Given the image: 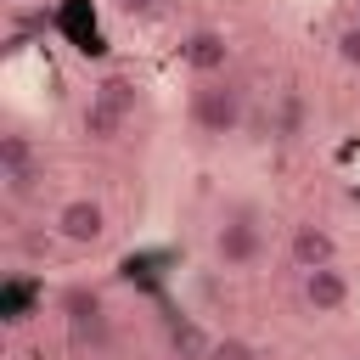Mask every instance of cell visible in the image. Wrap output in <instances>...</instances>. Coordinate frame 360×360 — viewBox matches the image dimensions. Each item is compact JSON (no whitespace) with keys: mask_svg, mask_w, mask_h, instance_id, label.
Returning <instances> with one entry per match:
<instances>
[{"mask_svg":"<svg viewBox=\"0 0 360 360\" xmlns=\"http://www.w3.org/2000/svg\"><path fill=\"white\" fill-rule=\"evenodd\" d=\"M225 62H231L225 28H197V34L186 39V68H191L197 79H225Z\"/></svg>","mask_w":360,"mask_h":360,"instance_id":"5b68a950","label":"cell"},{"mask_svg":"<svg viewBox=\"0 0 360 360\" xmlns=\"http://www.w3.org/2000/svg\"><path fill=\"white\" fill-rule=\"evenodd\" d=\"M51 225H56V236H62L68 248H90V242L107 236V208H101L96 197H68Z\"/></svg>","mask_w":360,"mask_h":360,"instance_id":"3957f363","label":"cell"},{"mask_svg":"<svg viewBox=\"0 0 360 360\" xmlns=\"http://www.w3.org/2000/svg\"><path fill=\"white\" fill-rule=\"evenodd\" d=\"M338 62H349V68H360V17H349L343 28H338Z\"/></svg>","mask_w":360,"mask_h":360,"instance_id":"7c38bea8","label":"cell"},{"mask_svg":"<svg viewBox=\"0 0 360 360\" xmlns=\"http://www.w3.org/2000/svg\"><path fill=\"white\" fill-rule=\"evenodd\" d=\"M112 6H118V11H129V17H152L163 0H112Z\"/></svg>","mask_w":360,"mask_h":360,"instance_id":"4fadbf2b","label":"cell"},{"mask_svg":"<svg viewBox=\"0 0 360 360\" xmlns=\"http://www.w3.org/2000/svg\"><path fill=\"white\" fill-rule=\"evenodd\" d=\"M304 304L315 315H338L349 304V276L338 264H321V270H304Z\"/></svg>","mask_w":360,"mask_h":360,"instance_id":"ba28073f","label":"cell"},{"mask_svg":"<svg viewBox=\"0 0 360 360\" xmlns=\"http://www.w3.org/2000/svg\"><path fill=\"white\" fill-rule=\"evenodd\" d=\"M0 180H6L11 197H28V191H34L39 158H34V146H28L22 135H6V141H0Z\"/></svg>","mask_w":360,"mask_h":360,"instance_id":"8992f818","label":"cell"},{"mask_svg":"<svg viewBox=\"0 0 360 360\" xmlns=\"http://www.w3.org/2000/svg\"><path fill=\"white\" fill-rule=\"evenodd\" d=\"M129 112H135V84L124 73H107L90 90V101H84V135L90 141H118L124 124H129Z\"/></svg>","mask_w":360,"mask_h":360,"instance_id":"6da1fadb","label":"cell"},{"mask_svg":"<svg viewBox=\"0 0 360 360\" xmlns=\"http://www.w3.org/2000/svg\"><path fill=\"white\" fill-rule=\"evenodd\" d=\"M62 309H68V326H73V338H84V332H101V326H107V315H101V298H96V292H84V287H79V292H68V298H62Z\"/></svg>","mask_w":360,"mask_h":360,"instance_id":"9c48e42d","label":"cell"},{"mask_svg":"<svg viewBox=\"0 0 360 360\" xmlns=\"http://www.w3.org/2000/svg\"><path fill=\"white\" fill-rule=\"evenodd\" d=\"M259 225L248 219V214H236V219H225L219 225V236H214V253H219V264L225 270H242V264H253L259 259Z\"/></svg>","mask_w":360,"mask_h":360,"instance_id":"277c9868","label":"cell"},{"mask_svg":"<svg viewBox=\"0 0 360 360\" xmlns=\"http://www.w3.org/2000/svg\"><path fill=\"white\" fill-rule=\"evenodd\" d=\"M354 17H360V0H354Z\"/></svg>","mask_w":360,"mask_h":360,"instance_id":"5bb4252c","label":"cell"},{"mask_svg":"<svg viewBox=\"0 0 360 360\" xmlns=\"http://www.w3.org/2000/svg\"><path fill=\"white\" fill-rule=\"evenodd\" d=\"M349 360H360V354H349Z\"/></svg>","mask_w":360,"mask_h":360,"instance_id":"9a60e30c","label":"cell"},{"mask_svg":"<svg viewBox=\"0 0 360 360\" xmlns=\"http://www.w3.org/2000/svg\"><path fill=\"white\" fill-rule=\"evenodd\" d=\"M0 298H6V321H11V326L28 321V304H34V287H28V281H6Z\"/></svg>","mask_w":360,"mask_h":360,"instance_id":"8fae6325","label":"cell"},{"mask_svg":"<svg viewBox=\"0 0 360 360\" xmlns=\"http://www.w3.org/2000/svg\"><path fill=\"white\" fill-rule=\"evenodd\" d=\"M287 253H292V264L298 270H321V264H338V242H332V231L326 225H292V236H287Z\"/></svg>","mask_w":360,"mask_h":360,"instance_id":"52a82bcc","label":"cell"},{"mask_svg":"<svg viewBox=\"0 0 360 360\" xmlns=\"http://www.w3.org/2000/svg\"><path fill=\"white\" fill-rule=\"evenodd\" d=\"M242 112H248V101H242V90L231 79H208L191 96V124L202 135H236L242 129Z\"/></svg>","mask_w":360,"mask_h":360,"instance_id":"7a4b0ae2","label":"cell"},{"mask_svg":"<svg viewBox=\"0 0 360 360\" xmlns=\"http://www.w3.org/2000/svg\"><path fill=\"white\" fill-rule=\"evenodd\" d=\"M202 360H259V349H253V338L225 332V338H214V343H208V354H202Z\"/></svg>","mask_w":360,"mask_h":360,"instance_id":"30bf717a","label":"cell"}]
</instances>
